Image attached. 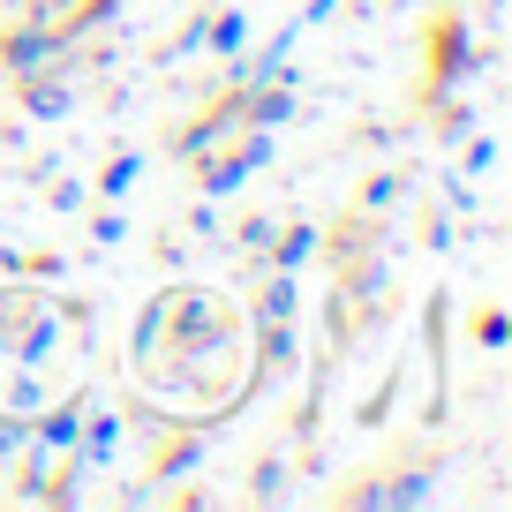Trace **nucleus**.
<instances>
[{
  "label": "nucleus",
  "instance_id": "f257e3e1",
  "mask_svg": "<svg viewBox=\"0 0 512 512\" xmlns=\"http://www.w3.org/2000/svg\"><path fill=\"white\" fill-rule=\"evenodd\" d=\"M61 53V38L53 31H8V46H0V61H8V76H38V68Z\"/></svg>",
  "mask_w": 512,
  "mask_h": 512
},
{
  "label": "nucleus",
  "instance_id": "f03ea898",
  "mask_svg": "<svg viewBox=\"0 0 512 512\" xmlns=\"http://www.w3.org/2000/svg\"><path fill=\"white\" fill-rule=\"evenodd\" d=\"M31 113L38 121H61L68 113V83H31Z\"/></svg>",
  "mask_w": 512,
  "mask_h": 512
},
{
  "label": "nucleus",
  "instance_id": "7ed1b4c3",
  "mask_svg": "<svg viewBox=\"0 0 512 512\" xmlns=\"http://www.w3.org/2000/svg\"><path fill=\"white\" fill-rule=\"evenodd\" d=\"M76 415H83V407H61V415H46V445H68V437H76Z\"/></svg>",
  "mask_w": 512,
  "mask_h": 512
},
{
  "label": "nucleus",
  "instance_id": "20e7f679",
  "mask_svg": "<svg viewBox=\"0 0 512 512\" xmlns=\"http://www.w3.org/2000/svg\"><path fill=\"white\" fill-rule=\"evenodd\" d=\"M287 113H294V106H287V91H264V98H256V113H249V121H287Z\"/></svg>",
  "mask_w": 512,
  "mask_h": 512
},
{
  "label": "nucleus",
  "instance_id": "39448f33",
  "mask_svg": "<svg viewBox=\"0 0 512 512\" xmlns=\"http://www.w3.org/2000/svg\"><path fill=\"white\" fill-rule=\"evenodd\" d=\"M287 309H294V287H287V279H272V294H264V317H287Z\"/></svg>",
  "mask_w": 512,
  "mask_h": 512
},
{
  "label": "nucleus",
  "instance_id": "423d86ee",
  "mask_svg": "<svg viewBox=\"0 0 512 512\" xmlns=\"http://www.w3.org/2000/svg\"><path fill=\"white\" fill-rule=\"evenodd\" d=\"M8 445H23V422H0V452Z\"/></svg>",
  "mask_w": 512,
  "mask_h": 512
}]
</instances>
